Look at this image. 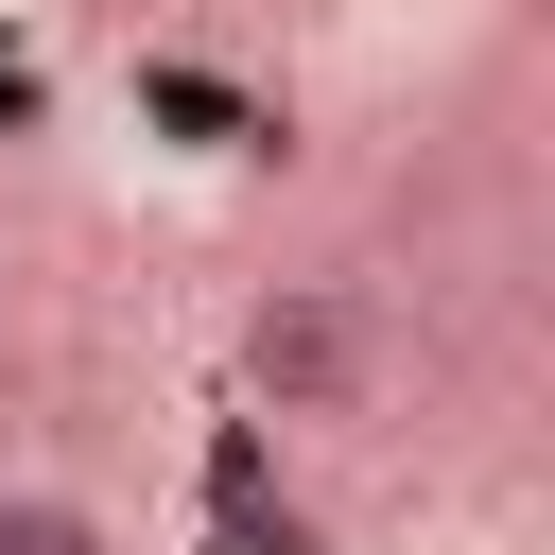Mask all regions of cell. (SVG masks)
I'll return each mask as SVG.
<instances>
[{"instance_id": "obj_1", "label": "cell", "mask_w": 555, "mask_h": 555, "mask_svg": "<svg viewBox=\"0 0 555 555\" xmlns=\"http://www.w3.org/2000/svg\"><path fill=\"white\" fill-rule=\"evenodd\" d=\"M364 382H382L364 278H278V295L243 312V399H260V416H347Z\"/></svg>"}, {"instance_id": "obj_2", "label": "cell", "mask_w": 555, "mask_h": 555, "mask_svg": "<svg viewBox=\"0 0 555 555\" xmlns=\"http://www.w3.org/2000/svg\"><path fill=\"white\" fill-rule=\"evenodd\" d=\"M0 555H121V520L69 486H0Z\"/></svg>"}, {"instance_id": "obj_3", "label": "cell", "mask_w": 555, "mask_h": 555, "mask_svg": "<svg viewBox=\"0 0 555 555\" xmlns=\"http://www.w3.org/2000/svg\"><path fill=\"white\" fill-rule=\"evenodd\" d=\"M225 555H330L295 503H260V451H225Z\"/></svg>"}]
</instances>
